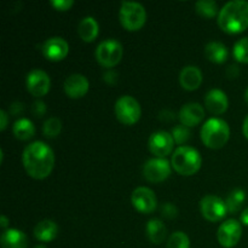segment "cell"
I'll return each instance as SVG.
<instances>
[{
    "instance_id": "3957f363",
    "label": "cell",
    "mask_w": 248,
    "mask_h": 248,
    "mask_svg": "<svg viewBox=\"0 0 248 248\" xmlns=\"http://www.w3.org/2000/svg\"><path fill=\"white\" fill-rule=\"evenodd\" d=\"M230 137L229 125L222 119H210L201 127V140L211 149H220Z\"/></svg>"
},
{
    "instance_id": "7a4b0ae2",
    "label": "cell",
    "mask_w": 248,
    "mask_h": 248,
    "mask_svg": "<svg viewBox=\"0 0 248 248\" xmlns=\"http://www.w3.org/2000/svg\"><path fill=\"white\" fill-rule=\"evenodd\" d=\"M220 29L228 34H239L248 28V1L235 0L223 6L218 15Z\"/></svg>"
},
{
    "instance_id": "836d02e7",
    "label": "cell",
    "mask_w": 248,
    "mask_h": 248,
    "mask_svg": "<svg viewBox=\"0 0 248 248\" xmlns=\"http://www.w3.org/2000/svg\"><path fill=\"white\" fill-rule=\"evenodd\" d=\"M103 78H104V81L109 85H114L116 84V81H118V74H116L115 72H113V70H108L107 73H104Z\"/></svg>"
},
{
    "instance_id": "d590c367",
    "label": "cell",
    "mask_w": 248,
    "mask_h": 248,
    "mask_svg": "<svg viewBox=\"0 0 248 248\" xmlns=\"http://www.w3.org/2000/svg\"><path fill=\"white\" fill-rule=\"evenodd\" d=\"M239 67L237 65H229L227 69V77L229 78V79H236L237 77H239Z\"/></svg>"
},
{
    "instance_id": "4fadbf2b",
    "label": "cell",
    "mask_w": 248,
    "mask_h": 248,
    "mask_svg": "<svg viewBox=\"0 0 248 248\" xmlns=\"http://www.w3.org/2000/svg\"><path fill=\"white\" fill-rule=\"evenodd\" d=\"M27 90L34 97H43L50 90V78L44 70L34 69L27 75Z\"/></svg>"
},
{
    "instance_id": "f1b7e54d",
    "label": "cell",
    "mask_w": 248,
    "mask_h": 248,
    "mask_svg": "<svg viewBox=\"0 0 248 248\" xmlns=\"http://www.w3.org/2000/svg\"><path fill=\"white\" fill-rule=\"evenodd\" d=\"M234 57L237 62L248 63V36L242 38L235 44Z\"/></svg>"
},
{
    "instance_id": "ba28073f",
    "label": "cell",
    "mask_w": 248,
    "mask_h": 248,
    "mask_svg": "<svg viewBox=\"0 0 248 248\" xmlns=\"http://www.w3.org/2000/svg\"><path fill=\"white\" fill-rule=\"evenodd\" d=\"M200 210L203 218L208 222H219L227 215V205L216 195H206L200 201Z\"/></svg>"
},
{
    "instance_id": "74e56055",
    "label": "cell",
    "mask_w": 248,
    "mask_h": 248,
    "mask_svg": "<svg viewBox=\"0 0 248 248\" xmlns=\"http://www.w3.org/2000/svg\"><path fill=\"white\" fill-rule=\"evenodd\" d=\"M22 111H23V104L19 103V102H16V103H14L11 106V113L14 115H18Z\"/></svg>"
},
{
    "instance_id": "83f0119b",
    "label": "cell",
    "mask_w": 248,
    "mask_h": 248,
    "mask_svg": "<svg viewBox=\"0 0 248 248\" xmlns=\"http://www.w3.org/2000/svg\"><path fill=\"white\" fill-rule=\"evenodd\" d=\"M167 248H190L188 235L182 232L172 234L167 241Z\"/></svg>"
},
{
    "instance_id": "f546056e",
    "label": "cell",
    "mask_w": 248,
    "mask_h": 248,
    "mask_svg": "<svg viewBox=\"0 0 248 248\" xmlns=\"http://www.w3.org/2000/svg\"><path fill=\"white\" fill-rule=\"evenodd\" d=\"M171 135L177 144H184L190 138V131H189V127H186V126L178 125L176 127H173Z\"/></svg>"
},
{
    "instance_id": "e0dca14e",
    "label": "cell",
    "mask_w": 248,
    "mask_h": 248,
    "mask_svg": "<svg viewBox=\"0 0 248 248\" xmlns=\"http://www.w3.org/2000/svg\"><path fill=\"white\" fill-rule=\"evenodd\" d=\"M205 104L210 113L215 114V115H220L227 111L229 102H228V97L224 92L218 89H213L206 94Z\"/></svg>"
},
{
    "instance_id": "ffe728a7",
    "label": "cell",
    "mask_w": 248,
    "mask_h": 248,
    "mask_svg": "<svg viewBox=\"0 0 248 248\" xmlns=\"http://www.w3.org/2000/svg\"><path fill=\"white\" fill-rule=\"evenodd\" d=\"M58 234V227L53 220L44 219L36 224L34 229V236L41 242H50L56 239Z\"/></svg>"
},
{
    "instance_id": "9c48e42d",
    "label": "cell",
    "mask_w": 248,
    "mask_h": 248,
    "mask_svg": "<svg viewBox=\"0 0 248 248\" xmlns=\"http://www.w3.org/2000/svg\"><path fill=\"white\" fill-rule=\"evenodd\" d=\"M143 174L152 183H161L171 174V165L166 159H152L144 164Z\"/></svg>"
},
{
    "instance_id": "8fae6325",
    "label": "cell",
    "mask_w": 248,
    "mask_h": 248,
    "mask_svg": "<svg viewBox=\"0 0 248 248\" xmlns=\"http://www.w3.org/2000/svg\"><path fill=\"white\" fill-rule=\"evenodd\" d=\"M131 201H132L133 207L138 212L144 213V215L154 212L157 206V200L154 191L149 188H145V186H140V188L133 190Z\"/></svg>"
},
{
    "instance_id": "e575fe53",
    "label": "cell",
    "mask_w": 248,
    "mask_h": 248,
    "mask_svg": "<svg viewBox=\"0 0 248 248\" xmlns=\"http://www.w3.org/2000/svg\"><path fill=\"white\" fill-rule=\"evenodd\" d=\"M174 119H176V114L172 113V111L162 110L161 113H160V120L165 121V123H171Z\"/></svg>"
},
{
    "instance_id": "d4e9b609",
    "label": "cell",
    "mask_w": 248,
    "mask_h": 248,
    "mask_svg": "<svg viewBox=\"0 0 248 248\" xmlns=\"http://www.w3.org/2000/svg\"><path fill=\"white\" fill-rule=\"evenodd\" d=\"M246 200V193L242 189H235L228 196L225 205H227L228 212L236 213L241 210V206L244 205Z\"/></svg>"
},
{
    "instance_id": "ac0fdd59",
    "label": "cell",
    "mask_w": 248,
    "mask_h": 248,
    "mask_svg": "<svg viewBox=\"0 0 248 248\" xmlns=\"http://www.w3.org/2000/svg\"><path fill=\"white\" fill-rule=\"evenodd\" d=\"M179 82L184 90H188V91L198 90L202 82V73L195 65H188L182 69Z\"/></svg>"
},
{
    "instance_id": "52a82bcc",
    "label": "cell",
    "mask_w": 248,
    "mask_h": 248,
    "mask_svg": "<svg viewBox=\"0 0 248 248\" xmlns=\"http://www.w3.org/2000/svg\"><path fill=\"white\" fill-rule=\"evenodd\" d=\"M115 115L124 125H133L140 118V106L132 96H123L115 103Z\"/></svg>"
},
{
    "instance_id": "8992f818",
    "label": "cell",
    "mask_w": 248,
    "mask_h": 248,
    "mask_svg": "<svg viewBox=\"0 0 248 248\" xmlns=\"http://www.w3.org/2000/svg\"><path fill=\"white\" fill-rule=\"evenodd\" d=\"M123 55V45L118 40H114V39L102 41L96 50L97 62L104 68L115 67L121 61Z\"/></svg>"
},
{
    "instance_id": "d6986e66",
    "label": "cell",
    "mask_w": 248,
    "mask_h": 248,
    "mask_svg": "<svg viewBox=\"0 0 248 248\" xmlns=\"http://www.w3.org/2000/svg\"><path fill=\"white\" fill-rule=\"evenodd\" d=\"M0 244L2 248H27L28 237L21 230L6 229L2 232Z\"/></svg>"
},
{
    "instance_id": "cb8c5ba5",
    "label": "cell",
    "mask_w": 248,
    "mask_h": 248,
    "mask_svg": "<svg viewBox=\"0 0 248 248\" xmlns=\"http://www.w3.org/2000/svg\"><path fill=\"white\" fill-rule=\"evenodd\" d=\"M35 133L33 123L28 119H19L14 125V135L19 140H28Z\"/></svg>"
},
{
    "instance_id": "9a60e30c",
    "label": "cell",
    "mask_w": 248,
    "mask_h": 248,
    "mask_svg": "<svg viewBox=\"0 0 248 248\" xmlns=\"http://www.w3.org/2000/svg\"><path fill=\"white\" fill-rule=\"evenodd\" d=\"M89 80L81 74H73L64 81V92L68 97L78 99L84 97L89 91Z\"/></svg>"
},
{
    "instance_id": "4dcf8cb0",
    "label": "cell",
    "mask_w": 248,
    "mask_h": 248,
    "mask_svg": "<svg viewBox=\"0 0 248 248\" xmlns=\"http://www.w3.org/2000/svg\"><path fill=\"white\" fill-rule=\"evenodd\" d=\"M161 215L162 217L167 218V219H174L178 216V208L171 202H166L162 205L161 207Z\"/></svg>"
},
{
    "instance_id": "44dd1931",
    "label": "cell",
    "mask_w": 248,
    "mask_h": 248,
    "mask_svg": "<svg viewBox=\"0 0 248 248\" xmlns=\"http://www.w3.org/2000/svg\"><path fill=\"white\" fill-rule=\"evenodd\" d=\"M99 31L98 23L93 17H85L80 21L79 26H78V34L82 41L85 43H91L97 38Z\"/></svg>"
},
{
    "instance_id": "4316f807",
    "label": "cell",
    "mask_w": 248,
    "mask_h": 248,
    "mask_svg": "<svg viewBox=\"0 0 248 248\" xmlns=\"http://www.w3.org/2000/svg\"><path fill=\"white\" fill-rule=\"evenodd\" d=\"M61 130H62V123L58 118H50L48 120L45 121L44 124V135L47 138H55L57 137L61 133Z\"/></svg>"
},
{
    "instance_id": "30bf717a",
    "label": "cell",
    "mask_w": 248,
    "mask_h": 248,
    "mask_svg": "<svg viewBox=\"0 0 248 248\" xmlns=\"http://www.w3.org/2000/svg\"><path fill=\"white\" fill-rule=\"evenodd\" d=\"M242 236L241 223L235 219H229L223 223L217 232L218 242L225 248H232L239 244Z\"/></svg>"
},
{
    "instance_id": "60d3db41",
    "label": "cell",
    "mask_w": 248,
    "mask_h": 248,
    "mask_svg": "<svg viewBox=\"0 0 248 248\" xmlns=\"http://www.w3.org/2000/svg\"><path fill=\"white\" fill-rule=\"evenodd\" d=\"M242 131H244V135L245 137L248 140V115L246 116V119H245L244 121V126H242Z\"/></svg>"
},
{
    "instance_id": "7bdbcfd3",
    "label": "cell",
    "mask_w": 248,
    "mask_h": 248,
    "mask_svg": "<svg viewBox=\"0 0 248 248\" xmlns=\"http://www.w3.org/2000/svg\"><path fill=\"white\" fill-rule=\"evenodd\" d=\"M34 248H46V246H44V245H38V246H35Z\"/></svg>"
},
{
    "instance_id": "8d00e7d4",
    "label": "cell",
    "mask_w": 248,
    "mask_h": 248,
    "mask_svg": "<svg viewBox=\"0 0 248 248\" xmlns=\"http://www.w3.org/2000/svg\"><path fill=\"white\" fill-rule=\"evenodd\" d=\"M0 120H1V124H0V131H4L5 128L7 127V121H9V116H7L6 111L0 110Z\"/></svg>"
},
{
    "instance_id": "d6a6232c",
    "label": "cell",
    "mask_w": 248,
    "mask_h": 248,
    "mask_svg": "<svg viewBox=\"0 0 248 248\" xmlns=\"http://www.w3.org/2000/svg\"><path fill=\"white\" fill-rule=\"evenodd\" d=\"M31 113H33L34 116H36V118H41V116L45 115L46 113L45 103L41 101L34 102L33 107H31Z\"/></svg>"
},
{
    "instance_id": "b9f144b4",
    "label": "cell",
    "mask_w": 248,
    "mask_h": 248,
    "mask_svg": "<svg viewBox=\"0 0 248 248\" xmlns=\"http://www.w3.org/2000/svg\"><path fill=\"white\" fill-rule=\"evenodd\" d=\"M245 101H246V103L248 104V87H247L246 92H245Z\"/></svg>"
},
{
    "instance_id": "2e32d148",
    "label": "cell",
    "mask_w": 248,
    "mask_h": 248,
    "mask_svg": "<svg viewBox=\"0 0 248 248\" xmlns=\"http://www.w3.org/2000/svg\"><path fill=\"white\" fill-rule=\"evenodd\" d=\"M205 118V110L199 103H188L182 107L179 111V120L182 125L186 127H194L199 125Z\"/></svg>"
},
{
    "instance_id": "6da1fadb",
    "label": "cell",
    "mask_w": 248,
    "mask_h": 248,
    "mask_svg": "<svg viewBox=\"0 0 248 248\" xmlns=\"http://www.w3.org/2000/svg\"><path fill=\"white\" fill-rule=\"evenodd\" d=\"M23 166L27 173L34 179L48 177L55 166V154L52 149L44 142H34L24 149Z\"/></svg>"
},
{
    "instance_id": "277c9868",
    "label": "cell",
    "mask_w": 248,
    "mask_h": 248,
    "mask_svg": "<svg viewBox=\"0 0 248 248\" xmlns=\"http://www.w3.org/2000/svg\"><path fill=\"white\" fill-rule=\"evenodd\" d=\"M171 164L177 173L182 176H193L201 169L202 159L198 150L183 145L174 150Z\"/></svg>"
},
{
    "instance_id": "ab89813d",
    "label": "cell",
    "mask_w": 248,
    "mask_h": 248,
    "mask_svg": "<svg viewBox=\"0 0 248 248\" xmlns=\"http://www.w3.org/2000/svg\"><path fill=\"white\" fill-rule=\"evenodd\" d=\"M9 223H10V220L7 219L5 216H1V217H0V225H1L2 229H6L7 225H9Z\"/></svg>"
},
{
    "instance_id": "603a6c76",
    "label": "cell",
    "mask_w": 248,
    "mask_h": 248,
    "mask_svg": "<svg viewBox=\"0 0 248 248\" xmlns=\"http://www.w3.org/2000/svg\"><path fill=\"white\" fill-rule=\"evenodd\" d=\"M167 235V229L164 223L159 219H152L147 224V236L150 242L160 245L165 241Z\"/></svg>"
},
{
    "instance_id": "5bb4252c",
    "label": "cell",
    "mask_w": 248,
    "mask_h": 248,
    "mask_svg": "<svg viewBox=\"0 0 248 248\" xmlns=\"http://www.w3.org/2000/svg\"><path fill=\"white\" fill-rule=\"evenodd\" d=\"M43 53L47 60L52 62H58L65 58V56L69 52V45L67 41L60 36H53L47 39L43 45Z\"/></svg>"
},
{
    "instance_id": "7c38bea8",
    "label": "cell",
    "mask_w": 248,
    "mask_h": 248,
    "mask_svg": "<svg viewBox=\"0 0 248 248\" xmlns=\"http://www.w3.org/2000/svg\"><path fill=\"white\" fill-rule=\"evenodd\" d=\"M174 140L171 133L165 131L154 132L149 138V149L155 156L164 159L165 156L171 154L173 149Z\"/></svg>"
},
{
    "instance_id": "484cf974",
    "label": "cell",
    "mask_w": 248,
    "mask_h": 248,
    "mask_svg": "<svg viewBox=\"0 0 248 248\" xmlns=\"http://www.w3.org/2000/svg\"><path fill=\"white\" fill-rule=\"evenodd\" d=\"M196 12L203 18H212L217 15L218 5L213 0H200L195 4Z\"/></svg>"
},
{
    "instance_id": "f35d334b",
    "label": "cell",
    "mask_w": 248,
    "mask_h": 248,
    "mask_svg": "<svg viewBox=\"0 0 248 248\" xmlns=\"http://www.w3.org/2000/svg\"><path fill=\"white\" fill-rule=\"evenodd\" d=\"M240 219H241L242 224L247 225V227H248V208H246V210L242 211L241 217H240Z\"/></svg>"
},
{
    "instance_id": "1f68e13d",
    "label": "cell",
    "mask_w": 248,
    "mask_h": 248,
    "mask_svg": "<svg viewBox=\"0 0 248 248\" xmlns=\"http://www.w3.org/2000/svg\"><path fill=\"white\" fill-rule=\"evenodd\" d=\"M51 5L55 7L57 11H68L70 10V7L74 5L73 0H52Z\"/></svg>"
},
{
    "instance_id": "5b68a950",
    "label": "cell",
    "mask_w": 248,
    "mask_h": 248,
    "mask_svg": "<svg viewBox=\"0 0 248 248\" xmlns=\"http://www.w3.org/2000/svg\"><path fill=\"white\" fill-rule=\"evenodd\" d=\"M119 18L125 29L130 31H140L147 21V12L140 2L125 1L121 4Z\"/></svg>"
},
{
    "instance_id": "7402d4cb",
    "label": "cell",
    "mask_w": 248,
    "mask_h": 248,
    "mask_svg": "<svg viewBox=\"0 0 248 248\" xmlns=\"http://www.w3.org/2000/svg\"><path fill=\"white\" fill-rule=\"evenodd\" d=\"M205 56L208 61L213 63H224L228 60V48L224 44L218 43V41H211L205 47Z\"/></svg>"
}]
</instances>
